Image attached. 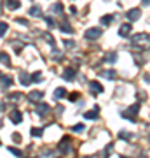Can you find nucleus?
<instances>
[{"mask_svg": "<svg viewBox=\"0 0 150 158\" xmlns=\"http://www.w3.org/2000/svg\"><path fill=\"white\" fill-rule=\"evenodd\" d=\"M131 42L138 49H148L150 48V35L148 34H136L134 37H131Z\"/></svg>", "mask_w": 150, "mask_h": 158, "instance_id": "1", "label": "nucleus"}, {"mask_svg": "<svg viewBox=\"0 0 150 158\" xmlns=\"http://www.w3.org/2000/svg\"><path fill=\"white\" fill-rule=\"evenodd\" d=\"M138 111H140V104H134V106H131L128 111H122L121 116H122V118H128V119H134V116L138 114Z\"/></svg>", "mask_w": 150, "mask_h": 158, "instance_id": "2", "label": "nucleus"}, {"mask_svg": "<svg viewBox=\"0 0 150 158\" xmlns=\"http://www.w3.org/2000/svg\"><path fill=\"white\" fill-rule=\"evenodd\" d=\"M84 37H86L87 40H96L98 37H101V28H96V27H93V28L86 30Z\"/></svg>", "mask_w": 150, "mask_h": 158, "instance_id": "3", "label": "nucleus"}, {"mask_svg": "<svg viewBox=\"0 0 150 158\" xmlns=\"http://www.w3.org/2000/svg\"><path fill=\"white\" fill-rule=\"evenodd\" d=\"M9 118H11V121L14 125H17V123H21L23 121V113L21 111H17V109H12L11 113H9Z\"/></svg>", "mask_w": 150, "mask_h": 158, "instance_id": "4", "label": "nucleus"}, {"mask_svg": "<svg viewBox=\"0 0 150 158\" xmlns=\"http://www.w3.org/2000/svg\"><path fill=\"white\" fill-rule=\"evenodd\" d=\"M49 111H51V107L47 106V104H39V106L35 107V113L39 114L40 118H44V116H45L47 113H49Z\"/></svg>", "mask_w": 150, "mask_h": 158, "instance_id": "5", "label": "nucleus"}, {"mask_svg": "<svg viewBox=\"0 0 150 158\" xmlns=\"http://www.w3.org/2000/svg\"><path fill=\"white\" fill-rule=\"evenodd\" d=\"M60 151L61 153H70V137H63L61 142H60Z\"/></svg>", "mask_w": 150, "mask_h": 158, "instance_id": "6", "label": "nucleus"}, {"mask_svg": "<svg viewBox=\"0 0 150 158\" xmlns=\"http://www.w3.org/2000/svg\"><path fill=\"white\" fill-rule=\"evenodd\" d=\"M131 28H133L131 23H122L121 28H119V35H121V37H128V35L131 34Z\"/></svg>", "mask_w": 150, "mask_h": 158, "instance_id": "7", "label": "nucleus"}, {"mask_svg": "<svg viewBox=\"0 0 150 158\" xmlns=\"http://www.w3.org/2000/svg\"><path fill=\"white\" fill-rule=\"evenodd\" d=\"M89 88H91V91H93L94 95H100V93H103V86H101L98 81H91V83H89Z\"/></svg>", "mask_w": 150, "mask_h": 158, "instance_id": "8", "label": "nucleus"}, {"mask_svg": "<svg viewBox=\"0 0 150 158\" xmlns=\"http://www.w3.org/2000/svg\"><path fill=\"white\" fill-rule=\"evenodd\" d=\"M28 98H30L32 102L42 100V98H44V91H39V90H35V91H30V93H28Z\"/></svg>", "mask_w": 150, "mask_h": 158, "instance_id": "9", "label": "nucleus"}, {"mask_svg": "<svg viewBox=\"0 0 150 158\" xmlns=\"http://www.w3.org/2000/svg\"><path fill=\"white\" fill-rule=\"evenodd\" d=\"M75 69L73 67H67L65 69V72H63V77L67 79V81H73V79H75Z\"/></svg>", "mask_w": 150, "mask_h": 158, "instance_id": "10", "label": "nucleus"}, {"mask_svg": "<svg viewBox=\"0 0 150 158\" xmlns=\"http://www.w3.org/2000/svg\"><path fill=\"white\" fill-rule=\"evenodd\" d=\"M6 6H7V9L16 11V9H19V7H21V2H19V0H7Z\"/></svg>", "mask_w": 150, "mask_h": 158, "instance_id": "11", "label": "nucleus"}, {"mask_svg": "<svg viewBox=\"0 0 150 158\" xmlns=\"http://www.w3.org/2000/svg\"><path fill=\"white\" fill-rule=\"evenodd\" d=\"M140 16H141V11L140 9H131V11H128V18L131 21H136Z\"/></svg>", "mask_w": 150, "mask_h": 158, "instance_id": "12", "label": "nucleus"}, {"mask_svg": "<svg viewBox=\"0 0 150 158\" xmlns=\"http://www.w3.org/2000/svg\"><path fill=\"white\" fill-rule=\"evenodd\" d=\"M98 113H100V107L96 106L94 111H87V113L84 114V118H86V119H96V118H98Z\"/></svg>", "mask_w": 150, "mask_h": 158, "instance_id": "13", "label": "nucleus"}, {"mask_svg": "<svg viewBox=\"0 0 150 158\" xmlns=\"http://www.w3.org/2000/svg\"><path fill=\"white\" fill-rule=\"evenodd\" d=\"M19 83H21L23 86H28L30 83H32V79H30V76H28L26 72H21L19 74Z\"/></svg>", "mask_w": 150, "mask_h": 158, "instance_id": "14", "label": "nucleus"}, {"mask_svg": "<svg viewBox=\"0 0 150 158\" xmlns=\"http://www.w3.org/2000/svg\"><path fill=\"white\" fill-rule=\"evenodd\" d=\"M101 77H106V79H115L117 77V72L115 70H105V72H101Z\"/></svg>", "mask_w": 150, "mask_h": 158, "instance_id": "15", "label": "nucleus"}, {"mask_svg": "<svg viewBox=\"0 0 150 158\" xmlns=\"http://www.w3.org/2000/svg\"><path fill=\"white\" fill-rule=\"evenodd\" d=\"M30 16H42V9H40L39 6H33V7H30Z\"/></svg>", "mask_w": 150, "mask_h": 158, "instance_id": "16", "label": "nucleus"}, {"mask_svg": "<svg viewBox=\"0 0 150 158\" xmlns=\"http://www.w3.org/2000/svg\"><path fill=\"white\" fill-rule=\"evenodd\" d=\"M67 93H68V91L65 90V88H56V90H54V97H56V98H63V97H67Z\"/></svg>", "mask_w": 150, "mask_h": 158, "instance_id": "17", "label": "nucleus"}, {"mask_svg": "<svg viewBox=\"0 0 150 158\" xmlns=\"http://www.w3.org/2000/svg\"><path fill=\"white\" fill-rule=\"evenodd\" d=\"M12 85V77L11 76H2V88H7V86Z\"/></svg>", "mask_w": 150, "mask_h": 158, "instance_id": "18", "label": "nucleus"}, {"mask_svg": "<svg viewBox=\"0 0 150 158\" xmlns=\"http://www.w3.org/2000/svg\"><path fill=\"white\" fill-rule=\"evenodd\" d=\"M60 28H61V32H67V34H73V28L68 25L67 21H63L61 25H60Z\"/></svg>", "mask_w": 150, "mask_h": 158, "instance_id": "19", "label": "nucleus"}, {"mask_svg": "<svg viewBox=\"0 0 150 158\" xmlns=\"http://www.w3.org/2000/svg\"><path fill=\"white\" fill-rule=\"evenodd\" d=\"M30 79H32V83H40V81H44V79H42V72H33L30 76Z\"/></svg>", "mask_w": 150, "mask_h": 158, "instance_id": "20", "label": "nucleus"}, {"mask_svg": "<svg viewBox=\"0 0 150 158\" xmlns=\"http://www.w3.org/2000/svg\"><path fill=\"white\" fill-rule=\"evenodd\" d=\"M0 62L6 63V65H11V58H9V55H7V53H0Z\"/></svg>", "mask_w": 150, "mask_h": 158, "instance_id": "21", "label": "nucleus"}, {"mask_svg": "<svg viewBox=\"0 0 150 158\" xmlns=\"http://www.w3.org/2000/svg\"><path fill=\"white\" fill-rule=\"evenodd\" d=\"M61 11H63V4H61V2H56L54 6H52V12H56V14H60Z\"/></svg>", "mask_w": 150, "mask_h": 158, "instance_id": "22", "label": "nucleus"}, {"mask_svg": "<svg viewBox=\"0 0 150 158\" xmlns=\"http://www.w3.org/2000/svg\"><path fill=\"white\" fill-rule=\"evenodd\" d=\"M7 28H9V25H7V23H4V21H0V37H4V35H6Z\"/></svg>", "mask_w": 150, "mask_h": 158, "instance_id": "23", "label": "nucleus"}, {"mask_svg": "<svg viewBox=\"0 0 150 158\" xmlns=\"http://www.w3.org/2000/svg\"><path fill=\"white\" fill-rule=\"evenodd\" d=\"M112 19H113V16H110V14H108V16H103V18H101V25L108 27V25L112 23Z\"/></svg>", "mask_w": 150, "mask_h": 158, "instance_id": "24", "label": "nucleus"}, {"mask_svg": "<svg viewBox=\"0 0 150 158\" xmlns=\"http://www.w3.org/2000/svg\"><path fill=\"white\" fill-rule=\"evenodd\" d=\"M119 137H121V139H124V141H129V139H131V134H129V132H119Z\"/></svg>", "mask_w": 150, "mask_h": 158, "instance_id": "25", "label": "nucleus"}, {"mask_svg": "<svg viewBox=\"0 0 150 158\" xmlns=\"http://www.w3.org/2000/svg\"><path fill=\"white\" fill-rule=\"evenodd\" d=\"M9 151H11L12 155H14V156H19V158L23 156V153L19 151V149H17V148H9Z\"/></svg>", "mask_w": 150, "mask_h": 158, "instance_id": "26", "label": "nucleus"}, {"mask_svg": "<svg viewBox=\"0 0 150 158\" xmlns=\"http://www.w3.org/2000/svg\"><path fill=\"white\" fill-rule=\"evenodd\" d=\"M106 60H108L110 63H113L117 60V53H108V55H106Z\"/></svg>", "mask_w": 150, "mask_h": 158, "instance_id": "27", "label": "nucleus"}, {"mask_svg": "<svg viewBox=\"0 0 150 158\" xmlns=\"http://www.w3.org/2000/svg\"><path fill=\"white\" fill-rule=\"evenodd\" d=\"M32 135L33 137H42V128H32Z\"/></svg>", "mask_w": 150, "mask_h": 158, "instance_id": "28", "label": "nucleus"}, {"mask_svg": "<svg viewBox=\"0 0 150 158\" xmlns=\"http://www.w3.org/2000/svg\"><path fill=\"white\" fill-rule=\"evenodd\" d=\"M72 130H73V132H82V130H84V125H73Z\"/></svg>", "mask_w": 150, "mask_h": 158, "instance_id": "29", "label": "nucleus"}, {"mask_svg": "<svg viewBox=\"0 0 150 158\" xmlns=\"http://www.w3.org/2000/svg\"><path fill=\"white\" fill-rule=\"evenodd\" d=\"M45 23H47V27H49V28L54 27V19H52V18H45Z\"/></svg>", "mask_w": 150, "mask_h": 158, "instance_id": "30", "label": "nucleus"}, {"mask_svg": "<svg viewBox=\"0 0 150 158\" xmlns=\"http://www.w3.org/2000/svg\"><path fill=\"white\" fill-rule=\"evenodd\" d=\"M9 98L11 100H19L21 98V93H12V95H9Z\"/></svg>", "mask_w": 150, "mask_h": 158, "instance_id": "31", "label": "nucleus"}, {"mask_svg": "<svg viewBox=\"0 0 150 158\" xmlns=\"http://www.w3.org/2000/svg\"><path fill=\"white\" fill-rule=\"evenodd\" d=\"M73 46H75L73 40H65V48H73Z\"/></svg>", "mask_w": 150, "mask_h": 158, "instance_id": "32", "label": "nucleus"}, {"mask_svg": "<svg viewBox=\"0 0 150 158\" xmlns=\"http://www.w3.org/2000/svg\"><path fill=\"white\" fill-rule=\"evenodd\" d=\"M68 98H70L72 102H75L79 98V93H72V95H68Z\"/></svg>", "mask_w": 150, "mask_h": 158, "instance_id": "33", "label": "nucleus"}, {"mask_svg": "<svg viewBox=\"0 0 150 158\" xmlns=\"http://www.w3.org/2000/svg\"><path fill=\"white\" fill-rule=\"evenodd\" d=\"M16 21L19 23V25H28V21H26V19H23V18H17Z\"/></svg>", "mask_w": 150, "mask_h": 158, "instance_id": "34", "label": "nucleus"}, {"mask_svg": "<svg viewBox=\"0 0 150 158\" xmlns=\"http://www.w3.org/2000/svg\"><path fill=\"white\" fill-rule=\"evenodd\" d=\"M12 139H14L16 142H19V141H21V137H19V134H12Z\"/></svg>", "mask_w": 150, "mask_h": 158, "instance_id": "35", "label": "nucleus"}, {"mask_svg": "<svg viewBox=\"0 0 150 158\" xmlns=\"http://www.w3.org/2000/svg\"><path fill=\"white\" fill-rule=\"evenodd\" d=\"M143 6H150V0H143Z\"/></svg>", "mask_w": 150, "mask_h": 158, "instance_id": "36", "label": "nucleus"}, {"mask_svg": "<svg viewBox=\"0 0 150 158\" xmlns=\"http://www.w3.org/2000/svg\"><path fill=\"white\" fill-rule=\"evenodd\" d=\"M145 81H147V83H150V76H148V74L145 76Z\"/></svg>", "mask_w": 150, "mask_h": 158, "instance_id": "37", "label": "nucleus"}, {"mask_svg": "<svg viewBox=\"0 0 150 158\" xmlns=\"http://www.w3.org/2000/svg\"><path fill=\"white\" fill-rule=\"evenodd\" d=\"M4 109H6V107H4V104H2V102H0V113H2V111H4Z\"/></svg>", "mask_w": 150, "mask_h": 158, "instance_id": "38", "label": "nucleus"}, {"mask_svg": "<svg viewBox=\"0 0 150 158\" xmlns=\"http://www.w3.org/2000/svg\"><path fill=\"white\" fill-rule=\"evenodd\" d=\"M121 158H126V156H121Z\"/></svg>", "mask_w": 150, "mask_h": 158, "instance_id": "39", "label": "nucleus"}]
</instances>
